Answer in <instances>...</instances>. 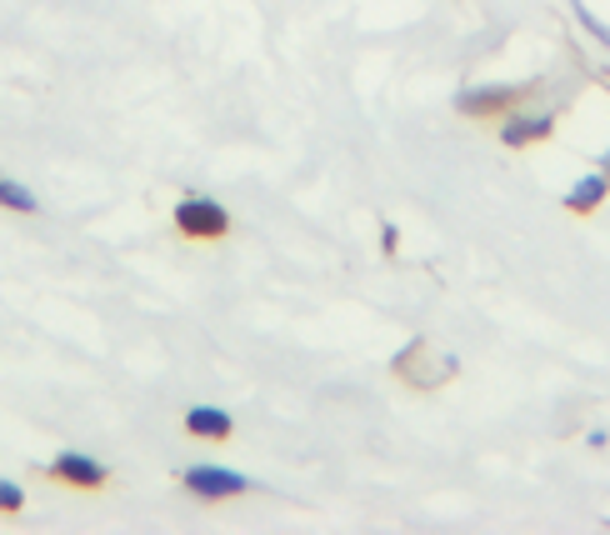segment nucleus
I'll list each match as a JSON object with an SVG mask.
<instances>
[{"instance_id":"obj_1","label":"nucleus","mask_w":610,"mask_h":535,"mask_svg":"<svg viewBox=\"0 0 610 535\" xmlns=\"http://www.w3.org/2000/svg\"><path fill=\"white\" fill-rule=\"evenodd\" d=\"M175 226H181V236H196V241H220L230 230V216H226V206H216V200L186 196L175 206Z\"/></svg>"},{"instance_id":"obj_2","label":"nucleus","mask_w":610,"mask_h":535,"mask_svg":"<svg viewBox=\"0 0 610 535\" xmlns=\"http://www.w3.org/2000/svg\"><path fill=\"white\" fill-rule=\"evenodd\" d=\"M181 481H186V491L200 495V501H226V495L251 491V481H246L240 470H226V466H190Z\"/></svg>"},{"instance_id":"obj_3","label":"nucleus","mask_w":610,"mask_h":535,"mask_svg":"<svg viewBox=\"0 0 610 535\" xmlns=\"http://www.w3.org/2000/svg\"><path fill=\"white\" fill-rule=\"evenodd\" d=\"M551 131H556V116H551V110H505V121H501V141L515 145V151L545 141Z\"/></svg>"},{"instance_id":"obj_4","label":"nucleus","mask_w":610,"mask_h":535,"mask_svg":"<svg viewBox=\"0 0 610 535\" xmlns=\"http://www.w3.org/2000/svg\"><path fill=\"white\" fill-rule=\"evenodd\" d=\"M51 476L66 485H80V491H96V485H106V466H100L96 456H86V450H61V456L51 460Z\"/></svg>"},{"instance_id":"obj_5","label":"nucleus","mask_w":610,"mask_h":535,"mask_svg":"<svg viewBox=\"0 0 610 535\" xmlns=\"http://www.w3.org/2000/svg\"><path fill=\"white\" fill-rule=\"evenodd\" d=\"M521 100V86H470L456 96L460 116H505Z\"/></svg>"},{"instance_id":"obj_6","label":"nucleus","mask_w":610,"mask_h":535,"mask_svg":"<svg viewBox=\"0 0 610 535\" xmlns=\"http://www.w3.org/2000/svg\"><path fill=\"white\" fill-rule=\"evenodd\" d=\"M606 196H610V175L606 171H590V175H580L576 186L566 190V210H576V216H590V210H596Z\"/></svg>"},{"instance_id":"obj_7","label":"nucleus","mask_w":610,"mask_h":535,"mask_svg":"<svg viewBox=\"0 0 610 535\" xmlns=\"http://www.w3.org/2000/svg\"><path fill=\"white\" fill-rule=\"evenodd\" d=\"M186 430H190V436H200V440H226L230 430H236V421H230L226 411H216V405H190Z\"/></svg>"},{"instance_id":"obj_8","label":"nucleus","mask_w":610,"mask_h":535,"mask_svg":"<svg viewBox=\"0 0 610 535\" xmlns=\"http://www.w3.org/2000/svg\"><path fill=\"white\" fill-rule=\"evenodd\" d=\"M0 206H6V210H21V216H35V210H41V200H35L31 190L21 186V181H6V175H0Z\"/></svg>"},{"instance_id":"obj_9","label":"nucleus","mask_w":610,"mask_h":535,"mask_svg":"<svg viewBox=\"0 0 610 535\" xmlns=\"http://www.w3.org/2000/svg\"><path fill=\"white\" fill-rule=\"evenodd\" d=\"M570 11H576L580 31H586V35H596V41H600V45H606V51H610V25H606V21H600V15H596V11H590L586 0H570Z\"/></svg>"},{"instance_id":"obj_10","label":"nucleus","mask_w":610,"mask_h":535,"mask_svg":"<svg viewBox=\"0 0 610 535\" xmlns=\"http://www.w3.org/2000/svg\"><path fill=\"white\" fill-rule=\"evenodd\" d=\"M25 505V491L15 481H0V511H21Z\"/></svg>"},{"instance_id":"obj_11","label":"nucleus","mask_w":610,"mask_h":535,"mask_svg":"<svg viewBox=\"0 0 610 535\" xmlns=\"http://www.w3.org/2000/svg\"><path fill=\"white\" fill-rule=\"evenodd\" d=\"M381 245H385V251H395V245H401V230L385 226V230H381Z\"/></svg>"},{"instance_id":"obj_12","label":"nucleus","mask_w":610,"mask_h":535,"mask_svg":"<svg viewBox=\"0 0 610 535\" xmlns=\"http://www.w3.org/2000/svg\"><path fill=\"white\" fill-rule=\"evenodd\" d=\"M600 171H606V175H610V151H606V155H600Z\"/></svg>"}]
</instances>
